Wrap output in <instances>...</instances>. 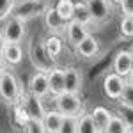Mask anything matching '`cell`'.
Returning <instances> with one entry per match:
<instances>
[{
    "instance_id": "obj_1",
    "label": "cell",
    "mask_w": 133,
    "mask_h": 133,
    "mask_svg": "<svg viewBox=\"0 0 133 133\" xmlns=\"http://www.w3.org/2000/svg\"><path fill=\"white\" fill-rule=\"evenodd\" d=\"M21 85L20 80L16 78V75L9 71L7 68L4 71H0V98L5 105H18L21 99Z\"/></svg>"
},
{
    "instance_id": "obj_2",
    "label": "cell",
    "mask_w": 133,
    "mask_h": 133,
    "mask_svg": "<svg viewBox=\"0 0 133 133\" xmlns=\"http://www.w3.org/2000/svg\"><path fill=\"white\" fill-rule=\"evenodd\" d=\"M48 7L50 5L46 4V0H14L11 16H14V18L27 23L29 20L43 16Z\"/></svg>"
},
{
    "instance_id": "obj_3",
    "label": "cell",
    "mask_w": 133,
    "mask_h": 133,
    "mask_svg": "<svg viewBox=\"0 0 133 133\" xmlns=\"http://www.w3.org/2000/svg\"><path fill=\"white\" fill-rule=\"evenodd\" d=\"M55 110H59L62 115H75L78 117L83 112V103L80 99V94L73 92H62L55 96Z\"/></svg>"
},
{
    "instance_id": "obj_4",
    "label": "cell",
    "mask_w": 133,
    "mask_h": 133,
    "mask_svg": "<svg viewBox=\"0 0 133 133\" xmlns=\"http://www.w3.org/2000/svg\"><path fill=\"white\" fill-rule=\"evenodd\" d=\"M29 53H30V61L34 64V68L37 71L48 73L50 69H53V64L55 61L50 59V55L44 50V43L41 39H32L30 46H29Z\"/></svg>"
},
{
    "instance_id": "obj_5",
    "label": "cell",
    "mask_w": 133,
    "mask_h": 133,
    "mask_svg": "<svg viewBox=\"0 0 133 133\" xmlns=\"http://www.w3.org/2000/svg\"><path fill=\"white\" fill-rule=\"evenodd\" d=\"M2 34L5 37L7 43H16V44H21L25 34H27V29H25V21L18 20L14 16H9L4 20V29H2Z\"/></svg>"
},
{
    "instance_id": "obj_6",
    "label": "cell",
    "mask_w": 133,
    "mask_h": 133,
    "mask_svg": "<svg viewBox=\"0 0 133 133\" xmlns=\"http://www.w3.org/2000/svg\"><path fill=\"white\" fill-rule=\"evenodd\" d=\"M94 23L101 25L112 18V5L108 0H85Z\"/></svg>"
},
{
    "instance_id": "obj_7",
    "label": "cell",
    "mask_w": 133,
    "mask_h": 133,
    "mask_svg": "<svg viewBox=\"0 0 133 133\" xmlns=\"http://www.w3.org/2000/svg\"><path fill=\"white\" fill-rule=\"evenodd\" d=\"M20 105L25 108V112L29 114L30 119H43V115L46 114V108L43 105V99L34 96V94H21V99H20Z\"/></svg>"
},
{
    "instance_id": "obj_8",
    "label": "cell",
    "mask_w": 133,
    "mask_h": 133,
    "mask_svg": "<svg viewBox=\"0 0 133 133\" xmlns=\"http://www.w3.org/2000/svg\"><path fill=\"white\" fill-rule=\"evenodd\" d=\"M124 83H126V78L115 75V73H108L103 80V92L108 99H119V96L123 94Z\"/></svg>"
},
{
    "instance_id": "obj_9",
    "label": "cell",
    "mask_w": 133,
    "mask_h": 133,
    "mask_svg": "<svg viewBox=\"0 0 133 133\" xmlns=\"http://www.w3.org/2000/svg\"><path fill=\"white\" fill-rule=\"evenodd\" d=\"M82 85H83V76L80 69H76V68H66L64 69V89H66V92L80 94Z\"/></svg>"
},
{
    "instance_id": "obj_10",
    "label": "cell",
    "mask_w": 133,
    "mask_h": 133,
    "mask_svg": "<svg viewBox=\"0 0 133 133\" xmlns=\"http://www.w3.org/2000/svg\"><path fill=\"white\" fill-rule=\"evenodd\" d=\"M75 53L82 59H94L99 53V41L92 34H89L83 41H80L75 46Z\"/></svg>"
},
{
    "instance_id": "obj_11",
    "label": "cell",
    "mask_w": 133,
    "mask_h": 133,
    "mask_svg": "<svg viewBox=\"0 0 133 133\" xmlns=\"http://www.w3.org/2000/svg\"><path fill=\"white\" fill-rule=\"evenodd\" d=\"M29 91L30 94L37 96V98H44L50 94V85H48V75L43 71H37L30 76L29 82Z\"/></svg>"
},
{
    "instance_id": "obj_12",
    "label": "cell",
    "mask_w": 133,
    "mask_h": 133,
    "mask_svg": "<svg viewBox=\"0 0 133 133\" xmlns=\"http://www.w3.org/2000/svg\"><path fill=\"white\" fill-rule=\"evenodd\" d=\"M91 32H89V27H85L82 25L80 21L76 20H71L68 23V27H66V36H68V43L71 44L73 48L78 44L80 41H83L87 36H89Z\"/></svg>"
},
{
    "instance_id": "obj_13",
    "label": "cell",
    "mask_w": 133,
    "mask_h": 133,
    "mask_svg": "<svg viewBox=\"0 0 133 133\" xmlns=\"http://www.w3.org/2000/svg\"><path fill=\"white\" fill-rule=\"evenodd\" d=\"M43 16H44V25H46V29L50 30V34L59 36V34H62V32H66L68 23L59 16V12L55 11V7H48Z\"/></svg>"
},
{
    "instance_id": "obj_14",
    "label": "cell",
    "mask_w": 133,
    "mask_h": 133,
    "mask_svg": "<svg viewBox=\"0 0 133 133\" xmlns=\"http://www.w3.org/2000/svg\"><path fill=\"white\" fill-rule=\"evenodd\" d=\"M112 68H114V73H115V75H119V76H123V78H128L130 73H131V51L121 50L115 55Z\"/></svg>"
},
{
    "instance_id": "obj_15",
    "label": "cell",
    "mask_w": 133,
    "mask_h": 133,
    "mask_svg": "<svg viewBox=\"0 0 133 133\" xmlns=\"http://www.w3.org/2000/svg\"><path fill=\"white\" fill-rule=\"evenodd\" d=\"M46 75H48L50 92L53 96H59L62 92H66V89H64V69H62V68H53V69H50Z\"/></svg>"
},
{
    "instance_id": "obj_16",
    "label": "cell",
    "mask_w": 133,
    "mask_h": 133,
    "mask_svg": "<svg viewBox=\"0 0 133 133\" xmlns=\"http://www.w3.org/2000/svg\"><path fill=\"white\" fill-rule=\"evenodd\" d=\"M62 119H64V115L59 110H46V114L43 115V119H41L46 133L59 131V128H61V124H62Z\"/></svg>"
},
{
    "instance_id": "obj_17",
    "label": "cell",
    "mask_w": 133,
    "mask_h": 133,
    "mask_svg": "<svg viewBox=\"0 0 133 133\" xmlns=\"http://www.w3.org/2000/svg\"><path fill=\"white\" fill-rule=\"evenodd\" d=\"M4 59L7 62V66H18L21 61H23V50H21V44H16V43H7L5 48L2 51Z\"/></svg>"
},
{
    "instance_id": "obj_18",
    "label": "cell",
    "mask_w": 133,
    "mask_h": 133,
    "mask_svg": "<svg viewBox=\"0 0 133 133\" xmlns=\"http://www.w3.org/2000/svg\"><path fill=\"white\" fill-rule=\"evenodd\" d=\"M112 115L114 114L108 108H105V107H96L91 112V117H92V121H94V124H96V128L99 130V133L105 131V128H107L108 121L112 119Z\"/></svg>"
},
{
    "instance_id": "obj_19",
    "label": "cell",
    "mask_w": 133,
    "mask_h": 133,
    "mask_svg": "<svg viewBox=\"0 0 133 133\" xmlns=\"http://www.w3.org/2000/svg\"><path fill=\"white\" fill-rule=\"evenodd\" d=\"M73 20L80 21L82 25H85V27L94 25V20H92L91 11H89V7H87L85 0H83V2H75V18H73Z\"/></svg>"
},
{
    "instance_id": "obj_20",
    "label": "cell",
    "mask_w": 133,
    "mask_h": 133,
    "mask_svg": "<svg viewBox=\"0 0 133 133\" xmlns=\"http://www.w3.org/2000/svg\"><path fill=\"white\" fill-rule=\"evenodd\" d=\"M43 43H44V50H46L48 55H50V59L57 61V57L62 53V41H61V37L55 36V34H50Z\"/></svg>"
},
{
    "instance_id": "obj_21",
    "label": "cell",
    "mask_w": 133,
    "mask_h": 133,
    "mask_svg": "<svg viewBox=\"0 0 133 133\" xmlns=\"http://www.w3.org/2000/svg\"><path fill=\"white\" fill-rule=\"evenodd\" d=\"M76 133H99L96 124L92 121L91 114H80L76 119Z\"/></svg>"
},
{
    "instance_id": "obj_22",
    "label": "cell",
    "mask_w": 133,
    "mask_h": 133,
    "mask_svg": "<svg viewBox=\"0 0 133 133\" xmlns=\"http://www.w3.org/2000/svg\"><path fill=\"white\" fill-rule=\"evenodd\" d=\"M55 11L66 23H69L75 18V2L73 0H59L55 5Z\"/></svg>"
},
{
    "instance_id": "obj_23",
    "label": "cell",
    "mask_w": 133,
    "mask_h": 133,
    "mask_svg": "<svg viewBox=\"0 0 133 133\" xmlns=\"http://www.w3.org/2000/svg\"><path fill=\"white\" fill-rule=\"evenodd\" d=\"M128 128H130L128 123L121 115H112V119L108 121V124H107V128H105L103 133H126Z\"/></svg>"
},
{
    "instance_id": "obj_24",
    "label": "cell",
    "mask_w": 133,
    "mask_h": 133,
    "mask_svg": "<svg viewBox=\"0 0 133 133\" xmlns=\"http://www.w3.org/2000/svg\"><path fill=\"white\" fill-rule=\"evenodd\" d=\"M117 101L121 103V107H128V108H133V85L131 83H124L123 94L119 96Z\"/></svg>"
},
{
    "instance_id": "obj_25",
    "label": "cell",
    "mask_w": 133,
    "mask_h": 133,
    "mask_svg": "<svg viewBox=\"0 0 133 133\" xmlns=\"http://www.w3.org/2000/svg\"><path fill=\"white\" fill-rule=\"evenodd\" d=\"M76 119L78 117H75V115H64L57 133H76Z\"/></svg>"
},
{
    "instance_id": "obj_26",
    "label": "cell",
    "mask_w": 133,
    "mask_h": 133,
    "mask_svg": "<svg viewBox=\"0 0 133 133\" xmlns=\"http://www.w3.org/2000/svg\"><path fill=\"white\" fill-rule=\"evenodd\" d=\"M119 29H121V36L123 37L131 39L133 37V16H123Z\"/></svg>"
},
{
    "instance_id": "obj_27",
    "label": "cell",
    "mask_w": 133,
    "mask_h": 133,
    "mask_svg": "<svg viewBox=\"0 0 133 133\" xmlns=\"http://www.w3.org/2000/svg\"><path fill=\"white\" fill-rule=\"evenodd\" d=\"M25 131L27 133H46V130L43 126L41 119H29L25 123Z\"/></svg>"
},
{
    "instance_id": "obj_28",
    "label": "cell",
    "mask_w": 133,
    "mask_h": 133,
    "mask_svg": "<svg viewBox=\"0 0 133 133\" xmlns=\"http://www.w3.org/2000/svg\"><path fill=\"white\" fill-rule=\"evenodd\" d=\"M12 5H14V0H0V21L11 16Z\"/></svg>"
},
{
    "instance_id": "obj_29",
    "label": "cell",
    "mask_w": 133,
    "mask_h": 133,
    "mask_svg": "<svg viewBox=\"0 0 133 133\" xmlns=\"http://www.w3.org/2000/svg\"><path fill=\"white\" fill-rule=\"evenodd\" d=\"M14 107H16V119H18V123L25 126V123H27V121L30 119V117H29V114L25 112V108L21 107L20 103H18V105H14Z\"/></svg>"
},
{
    "instance_id": "obj_30",
    "label": "cell",
    "mask_w": 133,
    "mask_h": 133,
    "mask_svg": "<svg viewBox=\"0 0 133 133\" xmlns=\"http://www.w3.org/2000/svg\"><path fill=\"white\" fill-rule=\"evenodd\" d=\"M121 117L128 123V126H133V108L121 107Z\"/></svg>"
},
{
    "instance_id": "obj_31",
    "label": "cell",
    "mask_w": 133,
    "mask_h": 133,
    "mask_svg": "<svg viewBox=\"0 0 133 133\" xmlns=\"http://www.w3.org/2000/svg\"><path fill=\"white\" fill-rule=\"evenodd\" d=\"M119 5H121V12L124 16H131L133 14V0H123Z\"/></svg>"
},
{
    "instance_id": "obj_32",
    "label": "cell",
    "mask_w": 133,
    "mask_h": 133,
    "mask_svg": "<svg viewBox=\"0 0 133 133\" xmlns=\"http://www.w3.org/2000/svg\"><path fill=\"white\" fill-rule=\"evenodd\" d=\"M5 44H7V41H5V37H4V34H2V30H0V53L4 51V48H5Z\"/></svg>"
},
{
    "instance_id": "obj_33",
    "label": "cell",
    "mask_w": 133,
    "mask_h": 133,
    "mask_svg": "<svg viewBox=\"0 0 133 133\" xmlns=\"http://www.w3.org/2000/svg\"><path fill=\"white\" fill-rule=\"evenodd\" d=\"M7 68V62H5V59H4V55L0 53V71H4Z\"/></svg>"
},
{
    "instance_id": "obj_34",
    "label": "cell",
    "mask_w": 133,
    "mask_h": 133,
    "mask_svg": "<svg viewBox=\"0 0 133 133\" xmlns=\"http://www.w3.org/2000/svg\"><path fill=\"white\" fill-rule=\"evenodd\" d=\"M128 83H131V85H133V71L130 73V76H128Z\"/></svg>"
},
{
    "instance_id": "obj_35",
    "label": "cell",
    "mask_w": 133,
    "mask_h": 133,
    "mask_svg": "<svg viewBox=\"0 0 133 133\" xmlns=\"http://www.w3.org/2000/svg\"><path fill=\"white\" fill-rule=\"evenodd\" d=\"M110 2H112V4H121L123 0H110Z\"/></svg>"
},
{
    "instance_id": "obj_36",
    "label": "cell",
    "mask_w": 133,
    "mask_h": 133,
    "mask_svg": "<svg viewBox=\"0 0 133 133\" xmlns=\"http://www.w3.org/2000/svg\"><path fill=\"white\" fill-rule=\"evenodd\" d=\"M126 133H133V126H130V128H128V131Z\"/></svg>"
},
{
    "instance_id": "obj_37",
    "label": "cell",
    "mask_w": 133,
    "mask_h": 133,
    "mask_svg": "<svg viewBox=\"0 0 133 133\" xmlns=\"http://www.w3.org/2000/svg\"><path fill=\"white\" fill-rule=\"evenodd\" d=\"M131 71H133V51H131Z\"/></svg>"
},
{
    "instance_id": "obj_38",
    "label": "cell",
    "mask_w": 133,
    "mask_h": 133,
    "mask_svg": "<svg viewBox=\"0 0 133 133\" xmlns=\"http://www.w3.org/2000/svg\"><path fill=\"white\" fill-rule=\"evenodd\" d=\"M131 16H133V14H131Z\"/></svg>"
}]
</instances>
